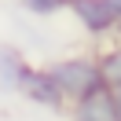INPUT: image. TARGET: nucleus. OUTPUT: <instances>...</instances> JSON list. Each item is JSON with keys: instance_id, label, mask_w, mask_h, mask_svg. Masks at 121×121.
I'll use <instances>...</instances> for the list:
<instances>
[{"instance_id": "nucleus-6", "label": "nucleus", "mask_w": 121, "mask_h": 121, "mask_svg": "<svg viewBox=\"0 0 121 121\" xmlns=\"http://www.w3.org/2000/svg\"><path fill=\"white\" fill-rule=\"evenodd\" d=\"M95 62H99V77H103V84H106L110 92H117V88H121V44L106 48Z\"/></svg>"}, {"instance_id": "nucleus-1", "label": "nucleus", "mask_w": 121, "mask_h": 121, "mask_svg": "<svg viewBox=\"0 0 121 121\" xmlns=\"http://www.w3.org/2000/svg\"><path fill=\"white\" fill-rule=\"evenodd\" d=\"M44 70H48V77L55 81V88L62 92L66 103H77L81 95H88V92H95L99 84H103V77H99V62L92 59V55L55 59V62H48Z\"/></svg>"}, {"instance_id": "nucleus-4", "label": "nucleus", "mask_w": 121, "mask_h": 121, "mask_svg": "<svg viewBox=\"0 0 121 121\" xmlns=\"http://www.w3.org/2000/svg\"><path fill=\"white\" fill-rule=\"evenodd\" d=\"M73 121H121L117 103H114V92L106 84H99L95 92L81 95L73 103Z\"/></svg>"}, {"instance_id": "nucleus-8", "label": "nucleus", "mask_w": 121, "mask_h": 121, "mask_svg": "<svg viewBox=\"0 0 121 121\" xmlns=\"http://www.w3.org/2000/svg\"><path fill=\"white\" fill-rule=\"evenodd\" d=\"M106 4H110V11H114V18L121 15V0H106Z\"/></svg>"}, {"instance_id": "nucleus-3", "label": "nucleus", "mask_w": 121, "mask_h": 121, "mask_svg": "<svg viewBox=\"0 0 121 121\" xmlns=\"http://www.w3.org/2000/svg\"><path fill=\"white\" fill-rule=\"evenodd\" d=\"M66 8L73 11L77 26H81L88 37H106L114 33V11L106 0H66Z\"/></svg>"}, {"instance_id": "nucleus-2", "label": "nucleus", "mask_w": 121, "mask_h": 121, "mask_svg": "<svg viewBox=\"0 0 121 121\" xmlns=\"http://www.w3.org/2000/svg\"><path fill=\"white\" fill-rule=\"evenodd\" d=\"M18 92H22L30 103H37V106H48V110H66V99H62V92L55 88V81L48 77L44 66H30V62H26L22 81H18Z\"/></svg>"}, {"instance_id": "nucleus-9", "label": "nucleus", "mask_w": 121, "mask_h": 121, "mask_svg": "<svg viewBox=\"0 0 121 121\" xmlns=\"http://www.w3.org/2000/svg\"><path fill=\"white\" fill-rule=\"evenodd\" d=\"M114 103H117V114H121V88L114 92Z\"/></svg>"}, {"instance_id": "nucleus-7", "label": "nucleus", "mask_w": 121, "mask_h": 121, "mask_svg": "<svg viewBox=\"0 0 121 121\" xmlns=\"http://www.w3.org/2000/svg\"><path fill=\"white\" fill-rule=\"evenodd\" d=\"M30 15H40V18H48V15H59L62 8H66V0H18Z\"/></svg>"}, {"instance_id": "nucleus-10", "label": "nucleus", "mask_w": 121, "mask_h": 121, "mask_svg": "<svg viewBox=\"0 0 121 121\" xmlns=\"http://www.w3.org/2000/svg\"><path fill=\"white\" fill-rule=\"evenodd\" d=\"M114 33H121V15H117V18H114Z\"/></svg>"}, {"instance_id": "nucleus-5", "label": "nucleus", "mask_w": 121, "mask_h": 121, "mask_svg": "<svg viewBox=\"0 0 121 121\" xmlns=\"http://www.w3.org/2000/svg\"><path fill=\"white\" fill-rule=\"evenodd\" d=\"M26 59L15 48H0V92H18V81H22Z\"/></svg>"}]
</instances>
